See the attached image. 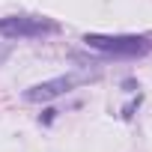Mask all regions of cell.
<instances>
[{"label":"cell","instance_id":"6da1fadb","mask_svg":"<svg viewBox=\"0 0 152 152\" xmlns=\"http://www.w3.org/2000/svg\"><path fill=\"white\" fill-rule=\"evenodd\" d=\"M84 45L110 57H143L152 51V42L146 36H104V33H87Z\"/></svg>","mask_w":152,"mask_h":152},{"label":"cell","instance_id":"7a4b0ae2","mask_svg":"<svg viewBox=\"0 0 152 152\" xmlns=\"http://www.w3.org/2000/svg\"><path fill=\"white\" fill-rule=\"evenodd\" d=\"M51 33H60V24L51 18H39V15L0 18V36L3 39H39V36H51Z\"/></svg>","mask_w":152,"mask_h":152},{"label":"cell","instance_id":"5b68a950","mask_svg":"<svg viewBox=\"0 0 152 152\" xmlns=\"http://www.w3.org/2000/svg\"><path fill=\"white\" fill-rule=\"evenodd\" d=\"M54 113H57V110H45V116H39V122H45V125L54 122Z\"/></svg>","mask_w":152,"mask_h":152},{"label":"cell","instance_id":"3957f363","mask_svg":"<svg viewBox=\"0 0 152 152\" xmlns=\"http://www.w3.org/2000/svg\"><path fill=\"white\" fill-rule=\"evenodd\" d=\"M81 81H84V75H60V78H51V81L33 84V87H27V90H24V102L39 104V102L60 99V96H66L72 87H78Z\"/></svg>","mask_w":152,"mask_h":152},{"label":"cell","instance_id":"277c9868","mask_svg":"<svg viewBox=\"0 0 152 152\" xmlns=\"http://www.w3.org/2000/svg\"><path fill=\"white\" fill-rule=\"evenodd\" d=\"M137 104H140V96H137V102H131V104L122 110V116H125V119H131V116H134V110H137Z\"/></svg>","mask_w":152,"mask_h":152}]
</instances>
